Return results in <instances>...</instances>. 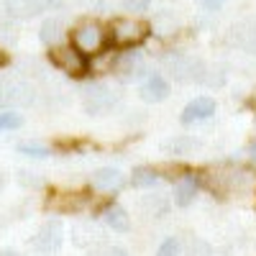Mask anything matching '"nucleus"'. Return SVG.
<instances>
[{
    "label": "nucleus",
    "mask_w": 256,
    "mask_h": 256,
    "mask_svg": "<svg viewBox=\"0 0 256 256\" xmlns=\"http://www.w3.org/2000/svg\"><path fill=\"white\" fill-rule=\"evenodd\" d=\"M72 241L80 246V248H92L95 244H100V241H105L102 238V233L92 226V220H82V223H77L74 228H72Z\"/></svg>",
    "instance_id": "aec40b11"
},
{
    "label": "nucleus",
    "mask_w": 256,
    "mask_h": 256,
    "mask_svg": "<svg viewBox=\"0 0 256 256\" xmlns=\"http://www.w3.org/2000/svg\"><path fill=\"white\" fill-rule=\"evenodd\" d=\"M62 238H64V228L59 220H46L36 230V236L31 238V246L41 254H52L62 246Z\"/></svg>",
    "instance_id": "ddd939ff"
},
{
    "label": "nucleus",
    "mask_w": 256,
    "mask_h": 256,
    "mask_svg": "<svg viewBox=\"0 0 256 256\" xmlns=\"http://www.w3.org/2000/svg\"><path fill=\"white\" fill-rule=\"evenodd\" d=\"M156 256H182V241L174 238V236L164 238V241L156 246Z\"/></svg>",
    "instance_id": "bb28decb"
},
{
    "label": "nucleus",
    "mask_w": 256,
    "mask_h": 256,
    "mask_svg": "<svg viewBox=\"0 0 256 256\" xmlns=\"http://www.w3.org/2000/svg\"><path fill=\"white\" fill-rule=\"evenodd\" d=\"M0 187H3V180H0Z\"/></svg>",
    "instance_id": "72a5a7b5"
},
{
    "label": "nucleus",
    "mask_w": 256,
    "mask_h": 256,
    "mask_svg": "<svg viewBox=\"0 0 256 256\" xmlns=\"http://www.w3.org/2000/svg\"><path fill=\"white\" fill-rule=\"evenodd\" d=\"M169 92H172V84H169V80L162 72H152L148 77H144L141 84H138V98L144 102H152V105L164 102L169 98Z\"/></svg>",
    "instance_id": "9b49d317"
},
{
    "label": "nucleus",
    "mask_w": 256,
    "mask_h": 256,
    "mask_svg": "<svg viewBox=\"0 0 256 256\" xmlns=\"http://www.w3.org/2000/svg\"><path fill=\"white\" fill-rule=\"evenodd\" d=\"M226 38L233 49L256 56V18H244L238 24H233Z\"/></svg>",
    "instance_id": "9d476101"
},
{
    "label": "nucleus",
    "mask_w": 256,
    "mask_h": 256,
    "mask_svg": "<svg viewBox=\"0 0 256 256\" xmlns=\"http://www.w3.org/2000/svg\"><path fill=\"white\" fill-rule=\"evenodd\" d=\"M216 110H218L216 100L208 98V95H200V98H192L184 108H182L180 120H182L184 126H195V123H202V120L212 118V116H216Z\"/></svg>",
    "instance_id": "f8f14e48"
},
{
    "label": "nucleus",
    "mask_w": 256,
    "mask_h": 256,
    "mask_svg": "<svg viewBox=\"0 0 256 256\" xmlns=\"http://www.w3.org/2000/svg\"><path fill=\"white\" fill-rule=\"evenodd\" d=\"M226 3H228V0H200V6H202L208 13H216V10H220Z\"/></svg>",
    "instance_id": "c756f323"
},
{
    "label": "nucleus",
    "mask_w": 256,
    "mask_h": 256,
    "mask_svg": "<svg viewBox=\"0 0 256 256\" xmlns=\"http://www.w3.org/2000/svg\"><path fill=\"white\" fill-rule=\"evenodd\" d=\"M24 126V118L16 110H0V131H13V128Z\"/></svg>",
    "instance_id": "c85d7f7f"
},
{
    "label": "nucleus",
    "mask_w": 256,
    "mask_h": 256,
    "mask_svg": "<svg viewBox=\"0 0 256 256\" xmlns=\"http://www.w3.org/2000/svg\"><path fill=\"white\" fill-rule=\"evenodd\" d=\"M110 74L118 82H126V84L128 82H141L144 77L152 74V70H148V56L141 52V46H136V49H116Z\"/></svg>",
    "instance_id": "39448f33"
},
{
    "label": "nucleus",
    "mask_w": 256,
    "mask_h": 256,
    "mask_svg": "<svg viewBox=\"0 0 256 256\" xmlns=\"http://www.w3.org/2000/svg\"><path fill=\"white\" fill-rule=\"evenodd\" d=\"M16 148H18V154L31 156V159H46L52 154V148L44 141H20Z\"/></svg>",
    "instance_id": "5701e85b"
},
{
    "label": "nucleus",
    "mask_w": 256,
    "mask_h": 256,
    "mask_svg": "<svg viewBox=\"0 0 256 256\" xmlns=\"http://www.w3.org/2000/svg\"><path fill=\"white\" fill-rule=\"evenodd\" d=\"M159 180H162L159 169L141 164V166H134L131 177H128V184L136 187V190H152V187H156V184H159Z\"/></svg>",
    "instance_id": "412c9836"
},
{
    "label": "nucleus",
    "mask_w": 256,
    "mask_h": 256,
    "mask_svg": "<svg viewBox=\"0 0 256 256\" xmlns=\"http://www.w3.org/2000/svg\"><path fill=\"white\" fill-rule=\"evenodd\" d=\"M6 64H8V56H6L3 49H0V67H6Z\"/></svg>",
    "instance_id": "2f4dec72"
},
{
    "label": "nucleus",
    "mask_w": 256,
    "mask_h": 256,
    "mask_svg": "<svg viewBox=\"0 0 256 256\" xmlns=\"http://www.w3.org/2000/svg\"><path fill=\"white\" fill-rule=\"evenodd\" d=\"M120 8L126 10V16L144 18L148 10H152V0H120Z\"/></svg>",
    "instance_id": "a878e982"
},
{
    "label": "nucleus",
    "mask_w": 256,
    "mask_h": 256,
    "mask_svg": "<svg viewBox=\"0 0 256 256\" xmlns=\"http://www.w3.org/2000/svg\"><path fill=\"white\" fill-rule=\"evenodd\" d=\"M200 187L226 200H238L246 195H256V169L236 162H218L205 166L198 174Z\"/></svg>",
    "instance_id": "f257e3e1"
},
{
    "label": "nucleus",
    "mask_w": 256,
    "mask_h": 256,
    "mask_svg": "<svg viewBox=\"0 0 256 256\" xmlns=\"http://www.w3.org/2000/svg\"><path fill=\"white\" fill-rule=\"evenodd\" d=\"M88 254H90V256H128L120 246H113V244H108V241L95 244L92 248H88Z\"/></svg>",
    "instance_id": "cd10ccee"
},
{
    "label": "nucleus",
    "mask_w": 256,
    "mask_h": 256,
    "mask_svg": "<svg viewBox=\"0 0 256 256\" xmlns=\"http://www.w3.org/2000/svg\"><path fill=\"white\" fill-rule=\"evenodd\" d=\"M108 36L113 49H136L152 36V28H148V20L123 13L108 20Z\"/></svg>",
    "instance_id": "20e7f679"
},
{
    "label": "nucleus",
    "mask_w": 256,
    "mask_h": 256,
    "mask_svg": "<svg viewBox=\"0 0 256 256\" xmlns=\"http://www.w3.org/2000/svg\"><path fill=\"white\" fill-rule=\"evenodd\" d=\"M100 218L113 233H128L131 230V216H128V210L123 205H118V202L105 205L102 212H100Z\"/></svg>",
    "instance_id": "a211bd4d"
},
{
    "label": "nucleus",
    "mask_w": 256,
    "mask_h": 256,
    "mask_svg": "<svg viewBox=\"0 0 256 256\" xmlns=\"http://www.w3.org/2000/svg\"><path fill=\"white\" fill-rule=\"evenodd\" d=\"M70 44L88 59H95L98 54L110 49V36H108V24L98 18H80L70 28Z\"/></svg>",
    "instance_id": "7ed1b4c3"
},
{
    "label": "nucleus",
    "mask_w": 256,
    "mask_h": 256,
    "mask_svg": "<svg viewBox=\"0 0 256 256\" xmlns=\"http://www.w3.org/2000/svg\"><path fill=\"white\" fill-rule=\"evenodd\" d=\"M38 38L41 44L54 49V46H62L70 41V28L64 24L62 18H46L44 24H41V31H38Z\"/></svg>",
    "instance_id": "dca6fc26"
},
{
    "label": "nucleus",
    "mask_w": 256,
    "mask_h": 256,
    "mask_svg": "<svg viewBox=\"0 0 256 256\" xmlns=\"http://www.w3.org/2000/svg\"><path fill=\"white\" fill-rule=\"evenodd\" d=\"M128 184V177L118 166H100L90 174V187L100 195H118V192Z\"/></svg>",
    "instance_id": "1a4fd4ad"
},
{
    "label": "nucleus",
    "mask_w": 256,
    "mask_h": 256,
    "mask_svg": "<svg viewBox=\"0 0 256 256\" xmlns=\"http://www.w3.org/2000/svg\"><path fill=\"white\" fill-rule=\"evenodd\" d=\"M148 28H152V34H154V36L169 38V36H174V34L182 28V20H180V16H177L174 10L164 8V10L154 13V18L148 20Z\"/></svg>",
    "instance_id": "f3484780"
},
{
    "label": "nucleus",
    "mask_w": 256,
    "mask_h": 256,
    "mask_svg": "<svg viewBox=\"0 0 256 256\" xmlns=\"http://www.w3.org/2000/svg\"><path fill=\"white\" fill-rule=\"evenodd\" d=\"M246 159H248V166L256 169V138H251L246 146Z\"/></svg>",
    "instance_id": "7c9ffc66"
},
{
    "label": "nucleus",
    "mask_w": 256,
    "mask_h": 256,
    "mask_svg": "<svg viewBox=\"0 0 256 256\" xmlns=\"http://www.w3.org/2000/svg\"><path fill=\"white\" fill-rule=\"evenodd\" d=\"M182 256H218L216 248H212L205 238H187L182 241Z\"/></svg>",
    "instance_id": "4be33fe9"
},
{
    "label": "nucleus",
    "mask_w": 256,
    "mask_h": 256,
    "mask_svg": "<svg viewBox=\"0 0 256 256\" xmlns=\"http://www.w3.org/2000/svg\"><path fill=\"white\" fill-rule=\"evenodd\" d=\"M228 80L226 64H208V74H205V84L208 88H223Z\"/></svg>",
    "instance_id": "393cba45"
},
{
    "label": "nucleus",
    "mask_w": 256,
    "mask_h": 256,
    "mask_svg": "<svg viewBox=\"0 0 256 256\" xmlns=\"http://www.w3.org/2000/svg\"><path fill=\"white\" fill-rule=\"evenodd\" d=\"M49 62H52L54 70L70 74V77H82L84 72H90V59L82 56V54L70 44V41H67V44H62V46L49 49Z\"/></svg>",
    "instance_id": "6e6552de"
},
{
    "label": "nucleus",
    "mask_w": 256,
    "mask_h": 256,
    "mask_svg": "<svg viewBox=\"0 0 256 256\" xmlns=\"http://www.w3.org/2000/svg\"><path fill=\"white\" fill-rule=\"evenodd\" d=\"M198 192H200V180H198V174H180L177 177V182H174V187H172V202L177 205V208H190L192 202L198 200Z\"/></svg>",
    "instance_id": "4468645a"
},
{
    "label": "nucleus",
    "mask_w": 256,
    "mask_h": 256,
    "mask_svg": "<svg viewBox=\"0 0 256 256\" xmlns=\"http://www.w3.org/2000/svg\"><path fill=\"white\" fill-rule=\"evenodd\" d=\"M118 102H120V95L108 82H92L82 92V108L88 116H105V113L116 110Z\"/></svg>",
    "instance_id": "0eeeda50"
},
{
    "label": "nucleus",
    "mask_w": 256,
    "mask_h": 256,
    "mask_svg": "<svg viewBox=\"0 0 256 256\" xmlns=\"http://www.w3.org/2000/svg\"><path fill=\"white\" fill-rule=\"evenodd\" d=\"M0 256H13V251H0Z\"/></svg>",
    "instance_id": "473e14b6"
},
{
    "label": "nucleus",
    "mask_w": 256,
    "mask_h": 256,
    "mask_svg": "<svg viewBox=\"0 0 256 256\" xmlns=\"http://www.w3.org/2000/svg\"><path fill=\"white\" fill-rule=\"evenodd\" d=\"M162 70H164V77L166 80H174L180 84H205V74H208V62L190 54V52H182V49H169L162 54L159 59Z\"/></svg>",
    "instance_id": "f03ea898"
},
{
    "label": "nucleus",
    "mask_w": 256,
    "mask_h": 256,
    "mask_svg": "<svg viewBox=\"0 0 256 256\" xmlns=\"http://www.w3.org/2000/svg\"><path fill=\"white\" fill-rule=\"evenodd\" d=\"M34 98H36V90L26 77H20L16 72L0 74V110L24 108V105L34 102Z\"/></svg>",
    "instance_id": "423d86ee"
},
{
    "label": "nucleus",
    "mask_w": 256,
    "mask_h": 256,
    "mask_svg": "<svg viewBox=\"0 0 256 256\" xmlns=\"http://www.w3.org/2000/svg\"><path fill=\"white\" fill-rule=\"evenodd\" d=\"M46 8H52V0H6L8 16L16 18H34Z\"/></svg>",
    "instance_id": "6ab92c4d"
},
{
    "label": "nucleus",
    "mask_w": 256,
    "mask_h": 256,
    "mask_svg": "<svg viewBox=\"0 0 256 256\" xmlns=\"http://www.w3.org/2000/svg\"><path fill=\"white\" fill-rule=\"evenodd\" d=\"M141 208L146 210V216H154V218H162L164 212L169 210V202L164 195H146L141 200Z\"/></svg>",
    "instance_id": "b1692460"
},
{
    "label": "nucleus",
    "mask_w": 256,
    "mask_h": 256,
    "mask_svg": "<svg viewBox=\"0 0 256 256\" xmlns=\"http://www.w3.org/2000/svg\"><path fill=\"white\" fill-rule=\"evenodd\" d=\"M162 148H164L166 156L184 159V156L198 154L200 148H202V141H200L198 136H190V134H177V136H172V138H166Z\"/></svg>",
    "instance_id": "2eb2a0df"
}]
</instances>
